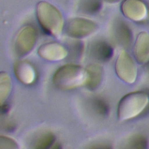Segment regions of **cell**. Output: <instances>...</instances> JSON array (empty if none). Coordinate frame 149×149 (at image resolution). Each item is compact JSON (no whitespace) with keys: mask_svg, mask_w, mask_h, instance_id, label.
<instances>
[{"mask_svg":"<svg viewBox=\"0 0 149 149\" xmlns=\"http://www.w3.org/2000/svg\"><path fill=\"white\" fill-rule=\"evenodd\" d=\"M83 49V45L81 41H76L72 45V51L73 54L77 56H80Z\"/></svg>","mask_w":149,"mask_h":149,"instance_id":"obj_19","label":"cell"},{"mask_svg":"<svg viewBox=\"0 0 149 149\" xmlns=\"http://www.w3.org/2000/svg\"><path fill=\"white\" fill-rule=\"evenodd\" d=\"M55 140L54 134L51 132H45L40 135L34 141L33 148L36 149H46L52 147Z\"/></svg>","mask_w":149,"mask_h":149,"instance_id":"obj_14","label":"cell"},{"mask_svg":"<svg viewBox=\"0 0 149 149\" xmlns=\"http://www.w3.org/2000/svg\"><path fill=\"white\" fill-rule=\"evenodd\" d=\"M148 103L149 97L144 92L135 91L125 95L118 104L119 120L122 122L135 118L143 111Z\"/></svg>","mask_w":149,"mask_h":149,"instance_id":"obj_3","label":"cell"},{"mask_svg":"<svg viewBox=\"0 0 149 149\" xmlns=\"http://www.w3.org/2000/svg\"><path fill=\"white\" fill-rule=\"evenodd\" d=\"M133 55L137 62L145 64L149 61V33L140 32L136 39L133 47Z\"/></svg>","mask_w":149,"mask_h":149,"instance_id":"obj_9","label":"cell"},{"mask_svg":"<svg viewBox=\"0 0 149 149\" xmlns=\"http://www.w3.org/2000/svg\"><path fill=\"white\" fill-rule=\"evenodd\" d=\"M86 69L73 64L60 67L54 73L52 81L54 85L63 90H69L86 85L88 80Z\"/></svg>","mask_w":149,"mask_h":149,"instance_id":"obj_1","label":"cell"},{"mask_svg":"<svg viewBox=\"0 0 149 149\" xmlns=\"http://www.w3.org/2000/svg\"><path fill=\"white\" fill-rule=\"evenodd\" d=\"M38 54L42 58L49 61H59L66 57L68 51L61 44L56 42H49L41 45Z\"/></svg>","mask_w":149,"mask_h":149,"instance_id":"obj_8","label":"cell"},{"mask_svg":"<svg viewBox=\"0 0 149 149\" xmlns=\"http://www.w3.org/2000/svg\"><path fill=\"white\" fill-rule=\"evenodd\" d=\"M115 72L120 79L127 84L133 83L137 78V67L129 54L122 50L115 62Z\"/></svg>","mask_w":149,"mask_h":149,"instance_id":"obj_4","label":"cell"},{"mask_svg":"<svg viewBox=\"0 0 149 149\" xmlns=\"http://www.w3.org/2000/svg\"><path fill=\"white\" fill-rule=\"evenodd\" d=\"M15 74L21 83L24 84H31L36 78V72L32 65L26 61L16 62L13 67Z\"/></svg>","mask_w":149,"mask_h":149,"instance_id":"obj_10","label":"cell"},{"mask_svg":"<svg viewBox=\"0 0 149 149\" xmlns=\"http://www.w3.org/2000/svg\"><path fill=\"white\" fill-rule=\"evenodd\" d=\"M9 105L8 104H6L5 103L1 104V112L2 113H6L8 110L9 109Z\"/></svg>","mask_w":149,"mask_h":149,"instance_id":"obj_20","label":"cell"},{"mask_svg":"<svg viewBox=\"0 0 149 149\" xmlns=\"http://www.w3.org/2000/svg\"><path fill=\"white\" fill-rule=\"evenodd\" d=\"M126 26L120 22H117L113 27L115 38L122 44H127L129 40V31Z\"/></svg>","mask_w":149,"mask_h":149,"instance_id":"obj_16","label":"cell"},{"mask_svg":"<svg viewBox=\"0 0 149 149\" xmlns=\"http://www.w3.org/2000/svg\"><path fill=\"white\" fill-rule=\"evenodd\" d=\"M37 16L41 27L46 33L54 37L61 34L64 21L61 13L54 6L40 2L37 6Z\"/></svg>","mask_w":149,"mask_h":149,"instance_id":"obj_2","label":"cell"},{"mask_svg":"<svg viewBox=\"0 0 149 149\" xmlns=\"http://www.w3.org/2000/svg\"><path fill=\"white\" fill-rule=\"evenodd\" d=\"M91 106L93 110L101 116H107L109 113L108 104L103 99L95 97L91 101Z\"/></svg>","mask_w":149,"mask_h":149,"instance_id":"obj_17","label":"cell"},{"mask_svg":"<svg viewBox=\"0 0 149 149\" xmlns=\"http://www.w3.org/2000/svg\"><path fill=\"white\" fill-rule=\"evenodd\" d=\"M19 146L16 141L9 137L1 136L0 137V148H18Z\"/></svg>","mask_w":149,"mask_h":149,"instance_id":"obj_18","label":"cell"},{"mask_svg":"<svg viewBox=\"0 0 149 149\" xmlns=\"http://www.w3.org/2000/svg\"><path fill=\"white\" fill-rule=\"evenodd\" d=\"M98 26L94 22L84 18H74L68 22L66 26L67 34L73 38H81L94 33Z\"/></svg>","mask_w":149,"mask_h":149,"instance_id":"obj_6","label":"cell"},{"mask_svg":"<svg viewBox=\"0 0 149 149\" xmlns=\"http://www.w3.org/2000/svg\"><path fill=\"white\" fill-rule=\"evenodd\" d=\"M121 10L125 17L135 22L144 20L147 16V9L141 0H124Z\"/></svg>","mask_w":149,"mask_h":149,"instance_id":"obj_7","label":"cell"},{"mask_svg":"<svg viewBox=\"0 0 149 149\" xmlns=\"http://www.w3.org/2000/svg\"><path fill=\"white\" fill-rule=\"evenodd\" d=\"M88 72V80L86 86L91 90L96 89L100 84L103 75V70L101 66L97 64H91L86 67Z\"/></svg>","mask_w":149,"mask_h":149,"instance_id":"obj_12","label":"cell"},{"mask_svg":"<svg viewBox=\"0 0 149 149\" xmlns=\"http://www.w3.org/2000/svg\"><path fill=\"white\" fill-rule=\"evenodd\" d=\"M12 90V81L9 75L5 72L0 73V102L5 103Z\"/></svg>","mask_w":149,"mask_h":149,"instance_id":"obj_13","label":"cell"},{"mask_svg":"<svg viewBox=\"0 0 149 149\" xmlns=\"http://www.w3.org/2000/svg\"><path fill=\"white\" fill-rule=\"evenodd\" d=\"M90 51L93 58L101 62L109 61L112 56L113 52L112 47L103 40H97L92 42Z\"/></svg>","mask_w":149,"mask_h":149,"instance_id":"obj_11","label":"cell"},{"mask_svg":"<svg viewBox=\"0 0 149 149\" xmlns=\"http://www.w3.org/2000/svg\"><path fill=\"white\" fill-rule=\"evenodd\" d=\"M107 2H116V1H118L119 0H104Z\"/></svg>","mask_w":149,"mask_h":149,"instance_id":"obj_21","label":"cell"},{"mask_svg":"<svg viewBox=\"0 0 149 149\" xmlns=\"http://www.w3.org/2000/svg\"><path fill=\"white\" fill-rule=\"evenodd\" d=\"M37 39V30L33 26L28 25L22 27L17 34L14 42L16 55L23 56L28 54L33 49Z\"/></svg>","mask_w":149,"mask_h":149,"instance_id":"obj_5","label":"cell"},{"mask_svg":"<svg viewBox=\"0 0 149 149\" xmlns=\"http://www.w3.org/2000/svg\"><path fill=\"white\" fill-rule=\"evenodd\" d=\"M101 6L100 0H81L79 5V10L90 15L96 13Z\"/></svg>","mask_w":149,"mask_h":149,"instance_id":"obj_15","label":"cell"}]
</instances>
